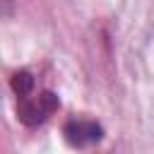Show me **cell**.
<instances>
[{
  "label": "cell",
  "mask_w": 154,
  "mask_h": 154,
  "mask_svg": "<svg viewBox=\"0 0 154 154\" xmlns=\"http://www.w3.org/2000/svg\"><path fill=\"white\" fill-rule=\"evenodd\" d=\"M63 135L72 147H87V144H94V142H99L103 137V128L96 120L70 118L65 123V128H63Z\"/></svg>",
  "instance_id": "cell-2"
},
{
  "label": "cell",
  "mask_w": 154,
  "mask_h": 154,
  "mask_svg": "<svg viewBox=\"0 0 154 154\" xmlns=\"http://www.w3.org/2000/svg\"><path fill=\"white\" fill-rule=\"evenodd\" d=\"M58 106H60V101L53 91H48V89L31 91V94L17 99V116L24 125H41L58 111Z\"/></svg>",
  "instance_id": "cell-1"
},
{
  "label": "cell",
  "mask_w": 154,
  "mask_h": 154,
  "mask_svg": "<svg viewBox=\"0 0 154 154\" xmlns=\"http://www.w3.org/2000/svg\"><path fill=\"white\" fill-rule=\"evenodd\" d=\"M12 91L17 94V99L34 91V77H31L29 70H19V72L12 75Z\"/></svg>",
  "instance_id": "cell-3"
}]
</instances>
